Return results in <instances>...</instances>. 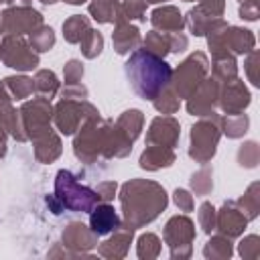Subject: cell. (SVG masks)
<instances>
[{"label":"cell","instance_id":"obj_55","mask_svg":"<svg viewBox=\"0 0 260 260\" xmlns=\"http://www.w3.org/2000/svg\"><path fill=\"white\" fill-rule=\"evenodd\" d=\"M8 2H10V0H0V4H8Z\"/></svg>","mask_w":260,"mask_h":260},{"label":"cell","instance_id":"obj_46","mask_svg":"<svg viewBox=\"0 0 260 260\" xmlns=\"http://www.w3.org/2000/svg\"><path fill=\"white\" fill-rule=\"evenodd\" d=\"M116 191H118V183H116V181H102V183H98V187H95V193H98L100 201H106V203H108L110 199H114Z\"/></svg>","mask_w":260,"mask_h":260},{"label":"cell","instance_id":"obj_20","mask_svg":"<svg viewBox=\"0 0 260 260\" xmlns=\"http://www.w3.org/2000/svg\"><path fill=\"white\" fill-rule=\"evenodd\" d=\"M32 146H35L37 160L39 162H45V165L57 160L59 154H61V150H63L61 148V138H59V134L53 128H49V130L41 132L39 136H35L32 138Z\"/></svg>","mask_w":260,"mask_h":260},{"label":"cell","instance_id":"obj_44","mask_svg":"<svg viewBox=\"0 0 260 260\" xmlns=\"http://www.w3.org/2000/svg\"><path fill=\"white\" fill-rule=\"evenodd\" d=\"M197 8L211 18H221V14L225 10V0H199Z\"/></svg>","mask_w":260,"mask_h":260},{"label":"cell","instance_id":"obj_30","mask_svg":"<svg viewBox=\"0 0 260 260\" xmlns=\"http://www.w3.org/2000/svg\"><path fill=\"white\" fill-rule=\"evenodd\" d=\"M55 30L51 26L41 24L39 28H35L32 32H28V43L32 47L35 53H47L55 47Z\"/></svg>","mask_w":260,"mask_h":260},{"label":"cell","instance_id":"obj_36","mask_svg":"<svg viewBox=\"0 0 260 260\" xmlns=\"http://www.w3.org/2000/svg\"><path fill=\"white\" fill-rule=\"evenodd\" d=\"M152 104H154L156 112H160V114H175L179 110V106H181V100L175 93V89L171 87V83H169L162 91L156 93V98L152 100Z\"/></svg>","mask_w":260,"mask_h":260},{"label":"cell","instance_id":"obj_22","mask_svg":"<svg viewBox=\"0 0 260 260\" xmlns=\"http://www.w3.org/2000/svg\"><path fill=\"white\" fill-rule=\"evenodd\" d=\"M132 228L130 225H120L114 230V236H110L106 242L100 244L98 252L104 256V258H124L128 248H130V242H132Z\"/></svg>","mask_w":260,"mask_h":260},{"label":"cell","instance_id":"obj_7","mask_svg":"<svg viewBox=\"0 0 260 260\" xmlns=\"http://www.w3.org/2000/svg\"><path fill=\"white\" fill-rule=\"evenodd\" d=\"M100 116L98 108L91 106L87 100H73L61 98L53 108V122L61 134H73L83 126L87 120Z\"/></svg>","mask_w":260,"mask_h":260},{"label":"cell","instance_id":"obj_33","mask_svg":"<svg viewBox=\"0 0 260 260\" xmlns=\"http://www.w3.org/2000/svg\"><path fill=\"white\" fill-rule=\"evenodd\" d=\"M211 73L217 81H230L234 77H238V65L234 55H223V57H215L213 65H211Z\"/></svg>","mask_w":260,"mask_h":260},{"label":"cell","instance_id":"obj_37","mask_svg":"<svg viewBox=\"0 0 260 260\" xmlns=\"http://www.w3.org/2000/svg\"><path fill=\"white\" fill-rule=\"evenodd\" d=\"M79 47H81V53H83L85 59H95L102 53V49H104V37H102V32H98L95 28H89L81 37Z\"/></svg>","mask_w":260,"mask_h":260},{"label":"cell","instance_id":"obj_15","mask_svg":"<svg viewBox=\"0 0 260 260\" xmlns=\"http://www.w3.org/2000/svg\"><path fill=\"white\" fill-rule=\"evenodd\" d=\"M179 134H181V126L173 116H156L146 132V142L148 144H160V146H169L175 148L179 142Z\"/></svg>","mask_w":260,"mask_h":260},{"label":"cell","instance_id":"obj_56","mask_svg":"<svg viewBox=\"0 0 260 260\" xmlns=\"http://www.w3.org/2000/svg\"><path fill=\"white\" fill-rule=\"evenodd\" d=\"M0 32H2V20H0Z\"/></svg>","mask_w":260,"mask_h":260},{"label":"cell","instance_id":"obj_24","mask_svg":"<svg viewBox=\"0 0 260 260\" xmlns=\"http://www.w3.org/2000/svg\"><path fill=\"white\" fill-rule=\"evenodd\" d=\"M89 14L93 20L102 22V24H118L124 22L122 16V8H120V0H93L89 4Z\"/></svg>","mask_w":260,"mask_h":260},{"label":"cell","instance_id":"obj_5","mask_svg":"<svg viewBox=\"0 0 260 260\" xmlns=\"http://www.w3.org/2000/svg\"><path fill=\"white\" fill-rule=\"evenodd\" d=\"M219 138H221V116L215 112L199 116V120L191 128L189 156L201 165L209 162L215 156Z\"/></svg>","mask_w":260,"mask_h":260},{"label":"cell","instance_id":"obj_38","mask_svg":"<svg viewBox=\"0 0 260 260\" xmlns=\"http://www.w3.org/2000/svg\"><path fill=\"white\" fill-rule=\"evenodd\" d=\"M136 254L138 258L142 260H150V258H156L160 254V240L156 234L152 232H146L138 238V244H136Z\"/></svg>","mask_w":260,"mask_h":260},{"label":"cell","instance_id":"obj_43","mask_svg":"<svg viewBox=\"0 0 260 260\" xmlns=\"http://www.w3.org/2000/svg\"><path fill=\"white\" fill-rule=\"evenodd\" d=\"M81 77H83V65H81V61H77V59L67 61L65 67H63V79H65V85H67V83H79Z\"/></svg>","mask_w":260,"mask_h":260},{"label":"cell","instance_id":"obj_31","mask_svg":"<svg viewBox=\"0 0 260 260\" xmlns=\"http://www.w3.org/2000/svg\"><path fill=\"white\" fill-rule=\"evenodd\" d=\"M236 203H238V207L244 211V215L248 217V221L254 219V217L258 215V211H260V185H258V183H252V185L248 187V191H246Z\"/></svg>","mask_w":260,"mask_h":260},{"label":"cell","instance_id":"obj_42","mask_svg":"<svg viewBox=\"0 0 260 260\" xmlns=\"http://www.w3.org/2000/svg\"><path fill=\"white\" fill-rule=\"evenodd\" d=\"M240 256L242 258H250V260H256L260 256V238L258 236H246L242 242H240V248H238Z\"/></svg>","mask_w":260,"mask_h":260},{"label":"cell","instance_id":"obj_12","mask_svg":"<svg viewBox=\"0 0 260 260\" xmlns=\"http://www.w3.org/2000/svg\"><path fill=\"white\" fill-rule=\"evenodd\" d=\"M219 87H221V81H217L213 75L205 77L187 98V112L191 116H205L213 112L219 102Z\"/></svg>","mask_w":260,"mask_h":260},{"label":"cell","instance_id":"obj_4","mask_svg":"<svg viewBox=\"0 0 260 260\" xmlns=\"http://www.w3.org/2000/svg\"><path fill=\"white\" fill-rule=\"evenodd\" d=\"M53 197L59 201L61 209H69V211H77V213H89L100 203L95 189L81 185L77 181V177L67 169L57 171Z\"/></svg>","mask_w":260,"mask_h":260},{"label":"cell","instance_id":"obj_52","mask_svg":"<svg viewBox=\"0 0 260 260\" xmlns=\"http://www.w3.org/2000/svg\"><path fill=\"white\" fill-rule=\"evenodd\" d=\"M65 2H67V4H83L85 0H65Z\"/></svg>","mask_w":260,"mask_h":260},{"label":"cell","instance_id":"obj_19","mask_svg":"<svg viewBox=\"0 0 260 260\" xmlns=\"http://www.w3.org/2000/svg\"><path fill=\"white\" fill-rule=\"evenodd\" d=\"M120 225H122V221H120L116 209H114L110 203H106V201L98 203V205L89 211V228H91L98 236H106V234L114 232V230L120 228Z\"/></svg>","mask_w":260,"mask_h":260},{"label":"cell","instance_id":"obj_23","mask_svg":"<svg viewBox=\"0 0 260 260\" xmlns=\"http://www.w3.org/2000/svg\"><path fill=\"white\" fill-rule=\"evenodd\" d=\"M175 162V148L160 146V144H148L140 154V169L144 171H158L165 167H171Z\"/></svg>","mask_w":260,"mask_h":260},{"label":"cell","instance_id":"obj_16","mask_svg":"<svg viewBox=\"0 0 260 260\" xmlns=\"http://www.w3.org/2000/svg\"><path fill=\"white\" fill-rule=\"evenodd\" d=\"M0 124L6 128V132L14 140H18V142L28 140V136L24 132V126H22L20 110H16L12 106V98H10V93L6 91V87L2 83H0Z\"/></svg>","mask_w":260,"mask_h":260},{"label":"cell","instance_id":"obj_51","mask_svg":"<svg viewBox=\"0 0 260 260\" xmlns=\"http://www.w3.org/2000/svg\"><path fill=\"white\" fill-rule=\"evenodd\" d=\"M6 138H8V132L0 124V158H4V154H6Z\"/></svg>","mask_w":260,"mask_h":260},{"label":"cell","instance_id":"obj_14","mask_svg":"<svg viewBox=\"0 0 260 260\" xmlns=\"http://www.w3.org/2000/svg\"><path fill=\"white\" fill-rule=\"evenodd\" d=\"M246 225H248V217L244 215V211L238 207L236 201H225L221 209L215 211V228L219 230L221 236L230 240L242 236Z\"/></svg>","mask_w":260,"mask_h":260},{"label":"cell","instance_id":"obj_40","mask_svg":"<svg viewBox=\"0 0 260 260\" xmlns=\"http://www.w3.org/2000/svg\"><path fill=\"white\" fill-rule=\"evenodd\" d=\"M120 8H122V16L124 20H146L144 18V10H146V0H120Z\"/></svg>","mask_w":260,"mask_h":260},{"label":"cell","instance_id":"obj_25","mask_svg":"<svg viewBox=\"0 0 260 260\" xmlns=\"http://www.w3.org/2000/svg\"><path fill=\"white\" fill-rule=\"evenodd\" d=\"M2 85L6 87V91L10 93L12 100H26L35 93V81L28 75H10L4 77Z\"/></svg>","mask_w":260,"mask_h":260},{"label":"cell","instance_id":"obj_6","mask_svg":"<svg viewBox=\"0 0 260 260\" xmlns=\"http://www.w3.org/2000/svg\"><path fill=\"white\" fill-rule=\"evenodd\" d=\"M209 73V61L207 55L201 51L191 53L185 61H181L171 75V87L175 89V93L181 98H189L193 93V89L207 77Z\"/></svg>","mask_w":260,"mask_h":260},{"label":"cell","instance_id":"obj_53","mask_svg":"<svg viewBox=\"0 0 260 260\" xmlns=\"http://www.w3.org/2000/svg\"><path fill=\"white\" fill-rule=\"evenodd\" d=\"M39 2H43V4H55V2H59V0H39Z\"/></svg>","mask_w":260,"mask_h":260},{"label":"cell","instance_id":"obj_47","mask_svg":"<svg viewBox=\"0 0 260 260\" xmlns=\"http://www.w3.org/2000/svg\"><path fill=\"white\" fill-rule=\"evenodd\" d=\"M61 95H63V98H73V100H85V98H87V87L81 85V81H79V83H67V85L63 87Z\"/></svg>","mask_w":260,"mask_h":260},{"label":"cell","instance_id":"obj_45","mask_svg":"<svg viewBox=\"0 0 260 260\" xmlns=\"http://www.w3.org/2000/svg\"><path fill=\"white\" fill-rule=\"evenodd\" d=\"M173 201L181 211H193V195L187 189H175L173 193Z\"/></svg>","mask_w":260,"mask_h":260},{"label":"cell","instance_id":"obj_50","mask_svg":"<svg viewBox=\"0 0 260 260\" xmlns=\"http://www.w3.org/2000/svg\"><path fill=\"white\" fill-rule=\"evenodd\" d=\"M240 18H244V20H256L258 18L256 0H242V4H240Z\"/></svg>","mask_w":260,"mask_h":260},{"label":"cell","instance_id":"obj_28","mask_svg":"<svg viewBox=\"0 0 260 260\" xmlns=\"http://www.w3.org/2000/svg\"><path fill=\"white\" fill-rule=\"evenodd\" d=\"M35 91H39L43 98H55L59 91V79L51 69H37L35 77Z\"/></svg>","mask_w":260,"mask_h":260},{"label":"cell","instance_id":"obj_49","mask_svg":"<svg viewBox=\"0 0 260 260\" xmlns=\"http://www.w3.org/2000/svg\"><path fill=\"white\" fill-rule=\"evenodd\" d=\"M256 67H258V51H250L248 53V59H246V73H248V79L258 85V75H256Z\"/></svg>","mask_w":260,"mask_h":260},{"label":"cell","instance_id":"obj_18","mask_svg":"<svg viewBox=\"0 0 260 260\" xmlns=\"http://www.w3.org/2000/svg\"><path fill=\"white\" fill-rule=\"evenodd\" d=\"M150 24L158 32H181L185 28V18L177 6H158L150 14Z\"/></svg>","mask_w":260,"mask_h":260},{"label":"cell","instance_id":"obj_32","mask_svg":"<svg viewBox=\"0 0 260 260\" xmlns=\"http://www.w3.org/2000/svg\"><path fill=\"white\" fill-rule=\"evenodd\" d=\"M203 256L205 258H213V260H223V258H230L232 256V242L230 238L217 234V236H211L203 248Z\"/></svg>","mask_w":260,"mask_h":260},{"label":"cell","instance_id":"obj_29","mask_svg":"<svg viewBox=\"0 0 260 260\" xmlns=\"http://www.w3.org/2000/svg\"><path fill=\"white\" fill-rule=\"evenodd\" d=\"M250 126V118L240 112V114H228L225 118H221V134H225L228 138H242L248 132Z\"/></svg>","mask_w":260,"mask_h":260},{"label":"cell","instance_id":"obj_27","mask_svg":"<svg viewBox=\"0 0 260 260\" xmlns=\"http://www.w3.org/2000/svg\"><path fill=\"white\" fill-rule=\"evenodd\" d=\"M91 28L89 24V18L87 16H81V14H73L69 16L65 22H63V37L67 43H79L81 37Z\"/></svg>","mask_w":260,"mask_h":260},{"label":"cell","instance_id":"obj_13","mask_svg":"<svg viewBox=\"0 0 260 260\" xmlns=\"http://www.w3.org/2000/svg\"><path fill=\"white\" fill-rule=\"evenodd\" d=\"M217 104L221 106V110L225 114H240L250 106V91L242 79L234 77V79L221 83Z\"/></svg>","mask_w":260,"mask_h":260},{"label":"cell","instance_id":"obj_11","mask_svg":"<svg viewBox=\"0 0 260 260\" xmlns=\"http://www.w3.org/2000/svg\"><path fill=\"white\" fill-rule=\"evenodd\" d=\"M4 35H28L43 24V14L32 6H6L0 12Z\"/></svg>","mask_w":260,"mask_h":260},{"label":"cell","instance_id":"obj_2","mask_svg":"<svg viewBox=\"0 0 260 260\" xmlns=\"http://www.w3.org/2000/svg\"><path fill=\"white\" fill-rule=\"evenodd\" d=\"M167 203V191L154 181L130 179L120 189L122 215L126 225H130L132 230L154 221L160 211H165Z\"/></svg>","mask_w":260,"mask_h":260},{"label":"cell","instance_id":"obj_3","mask_svg":"<svg viewBox=\"0 0 260 260\" xmlns=\"http://www.w3.org/2000/svg\"><path fill=\"white\" fill-rule=\"evenodd\" d=\"M124 73L134 93L142 100L152 102L156 93L171 83L173 69L162 57L146 49H136L130 53L128 61L124 63Z\"/></svg>","mask_w":260,"mask_h":260},{"label":"cell","instance_id":"obj_26","mask_svg":"<svg viewBox=\"0 0 260 260\" xmlns=\"http://www.w3.org/2000/svg\"><path fill=\"white\" fill-rule=\"evenodd\" d=\"M142 124H144V116L140 110L136 108H130L126 112H122V116L116 120V126L134 142L138 136H140V130H142Z\"/></svg>","mask_w":260,"mask_h":260},{"label":"cell","instance_id":"obj_1","mask_svg":"<svg viewBox=\"0 0 260 260\" xmlns=\"http://www.w3.org/2000/svg\"><path fill=\"white\" fill-rule=\"evenodd\" d=\"M132 150V140L116 126V122L100 116L79 126L73 140V154L81 162H95L98 158H124Z\"/></svg>","mask_w":260,"mask_h":260},{"label":"cell","instance_id":"obj_54","mask_svg":"<svg viewBox=\"0 0 260 260\" xmlns=\"http://www.w3.org/2000/svg\"><path fill=\"white\" fill-rule=\"evenodd\" d=\"M158 2H167V0H146V4H158Z\"/></svg>","mask_w":260,"mask_h":260},{"label":"cell","instance_id":"obj_34","mask_svg":"<svg viewBox=\"0 0 260 260\" xmlns=\"http://www.w3.org/2000/svg\"><path fill=\"white\" fill-rule=\"evenodd\" d=\"M142 45L146 51L158 55V57H167L171 53V43H169V32H158V30H150L146 32V37L142 39Z\"/></svg>","mask_w":260,"mask_h":260},{"label":"cell","instance_id":"obj_9","mask_svg":"<svg viewBox=\"0 0 260 260\" xmlns=\"http://www.w3.org/2000/svg\"><path fill=\"white\" fill-rule=\"evenodd\" d=\"M162 238L173 258H189L195 240V223L187 215H173L165 225Z\"/></svg>","mask_w":260,"mask_h":260},{"label":"cell","instance_id":"obj_21","mask_svg":"<svg viewBox=\"0 0 260 260\" xmlns=\"http://www.w3.org/2000/svg\"><path fill=\"white\" fill-rule=\"evenodd\" d=\"M112 43H114V49L118 55H130L132 51L138 49V45L142 43V37H140L138 26L124 20V22L116 24V28L112 32Z\"/></svg>","mask_w":260,"mask_h":260},{"label":"cell","instance_id":"obj_41","mask_svg":"<svg viewBox=\"0 0 260 260\" xmlns=\"http://www.w3.org/2000/svg\"><path fill=\"white\" fill-rule=\"evenodd\" d=\"M197 221H199V228H201L205 234H211V232L215 230V207H213L209 201H203V203L199 205Z\"/></svg>","mask_w":260,"mask_h":260},{"label":"cell","instance_id":"obj_10","mask_svg":"<svg viewBox=\"0 0 260 260\" xmlns=\"http://www.w3.org/2000/svg\"><path fill=\"white\" fill-rule=\"evenodd\" d=\"M20 118H22V126H24L28 140H32L35 136L51 128V120H53L51 100L41 95V98H32L24 102L20 108Z\"/></svg>","mask_w":260,"mask_h":260},{"label":"cell","instance_id":"obj_8","mask_svg":"<svg viewBox=\"0 0 260 260\" xmlns=\"http://www.w3.org/2000/svg\"><path fill=\"white\" fill-rule=\"evenodd\" d=\"M0 61L16 71H30L39 65V53L18 35H4L0 41Z\"/></svg>","mask_w":260,"mask_h":260},{"label":"cell","instance_id":"obj_17","mask_svg":"<svg viewBox=\"0 0 260 260\" xmlns=\"http://www.w3.org/2000/svg\"><path fill=\"white\" fill-rule=\"evenodd\" d=\"M63 246L75 250V254H85L98 246V234L81 221H71L63 230Z\"/></svg>","mask_w":260,"mask_h":260},{"label":"cell","instance_id":"obj_35","mask_svg":"<svg viewBox=\"0 0 260 260\" xmlns=\"http://www.w3.org/2000/svg\"><path fill=\"white\" fill-rule=\"evenodd\" d=\"M191 189L195 195H209L213 191V167H209L207 162L191 175Z\"/></svg>","mask_w":260,"mask_h":260},{"label":"cell","instance_id":"obj_48","mask_svg":"<svg viewBox=\"0 0 260 260\" xmlns=\"http://www.w3.org/2000/svg\"><path fill=\"white\" fill-rule=\"evenodd\" d=\"M169 43H171V53H183L189 45V39L181 32H169Z\"/></svg>","mask_w":260,"mask_h":260},{"label":"cell","instance_id":"obj_39","mask_svg":"<svg viewBox=\"0 0 260 260\" xmlns=\"http://www.w3.org/2000/svg\"><path fill=\"white\" fill-rule=\"evenodd\" d=\"M260 160V146L258 142L254 140H248L244 142L240 148H238V165L244 167V169H254Z\"/></svg>","mask_w":260,"mask_h":260}]
</instances>
